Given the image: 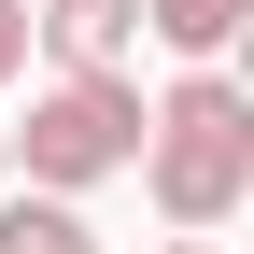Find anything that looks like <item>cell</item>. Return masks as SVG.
<instances>
[{
  "label": "cell",
  "mask_w": 254,
  "mask_h": 254,
  "mask_svg": "<svg viewBox=\"0 0 254 254\" xmlns=\"http://www.w3.org/2000/svg\"><path fill=\"white\" fill-rule=\"evenodd\" d=\"M141 198L170 212V226H240L254 212V85L226 57H184V85H155L141 99Z\"/></svg>",
  "instance_id": "1"
},
{
  "label": "cell",
  "mask_w": 254,
  "mask_h": 254,
  "mask_svg": "<svg viewBox=\"0 0 254 254\" xmlns=\"http://www.w3.org/2000/svg\"><path fill=\"white\" fill-rule=\"evenodd\" d=\"M127 155H141V71H57L43 99H28V127H14V170L43 184V198H85Z\"/></svg>",
  "instance_id": "2"
},
{
  "label": "cell",
  "mask_w": 254,
  "mask_h": 254,
  "mask_svg": "<svg viewBox=\"0 0 254 254\" xmlns=\"http://www.w3.org/2000/svg\"><path fill=\"white\" fill-rule=\"evenodd\" d=\"M28 43H43L57 71H127V57H141V0H43Z\"/></svg>",
  "instance_id": "3"
},
{
  "label": "cell",
  "mask_w": 254,
  "mask_h": 254,
  "mask_svg": "<svg viewBox=\"0 0 254 254\" xmlns=\"http://www.w3.org/2000/svg\"><path fill=\"white\" fill-rule=\"evenodd\" d=\"M0 254H113V240L85 226L71 198H43V184H28V198H14V184H0Z\"/></svg>",
  "instance_id": "4"
},
{
  "label": "cell",
  "mask_w": 254,
  "mask_h": 254,
  "mask_svg": "<svg viewBox=\"0 0 254 254\" xmlns=\"http://www.w3.org/2000/svg\"><path fill=\"white\" fill-rule=\"evenodd\" d=\"M240 14H254V0H141V28H155L170 57H226V43H240Z\"/></svg>",
  "instance_id": "5"
},
{
  "label": "cell",
  "mask_w": 254,
  "mask_h": 254,
  "mask_svg": "<svg viewBox=\"0 0 254 254\" xmlns=\"http://www.w3.org/2000/svg\"><path fill=\"white\" fill-rule=\"evenodd\" d=\"M28 71V0H0V85Z\"/></svg>",
  "instance_id": "6"
},
{
  "label": "cell",
  "mask_w": 254,
  "mask_h": 254,
  "mask_svg": "<svg viewBox=\"0 0 254 254\" xmlns=\"http://www.w3.org/2000/svg\"><path fill=\"white\" fill-rule=\"evenodd\" d=\"M155 254H226V240H212V226H170V240H155Z\"/></svg>",
  "instance_id": "7"
},
{
  "label": "cell",
  "mask_w": 254,
  "mask_h": 254,
  "mask_svg": "<svg viewBox=\"0 0 254 254\" xmlns=\"http://www.w3.org/2000/svg\"><path fill=\"white\" fill-rule=\"evenodd\" d=\"M0 184H14V127H0Z\"/></svg>",
  "instance_id": "8"
}]
</instances>
